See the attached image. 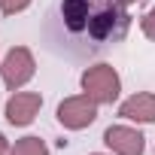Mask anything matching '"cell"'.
<instances>
[{
    "label": "cell",
    "instance_id": "obj_5",
    "mask_svg": "<svg viewBox=\"0 0 155 155\" xmlns=\"http://www.w3.org/2000/svg\"><path fill=\"white\" fill-rule=\"evenodd\" d=\"M104 143L116 155H143V149H146V137L128 125H110L104 131Z\"/></svg>",
    "mask_w": 155,
    "mask_h": 155
},
{
    "label": "cell",
    "instance_id": "obj_12",
    "mask_svg": "<svg viewBox=\"0 0 155 155\" xmlns=\"http://www.w3.org/2000/svg\"><path fill=\"white\" fill-rule=\"evenodd\" d=\"M91 155H104V152H91Z\"/></svg>",
    "mask_w": 155,
    "mask_h": 155
},
{
    "label": "cell",
    "instance_id": "obj_10",
    "mask_svg": "<svg viewBox=\"0 0 155 155\" xmlns=\"http://www.w3.org/2000/svg\"><path fill=\"white\" fill-rule=\"evenodd\" d=\"M140 31H143V34L155 43V9H149V12L140 18Z\"/></svg>",
    "mask_w": 155,
    "mask_h": 155
},
{
    "label": "cell",
    "instance_id": "obj_2",
    "mask_svg": "<svg viewBox=\"0 0 155 155\" xmlns=\"http://www.w3.org/2000/svg\"><path fill=\"white\" fill-rule=\"evenodd\" d=\"M82 91L94 101V104H113L122 91V79H119V73L116 67L110 64H94L82 73Z\"/></svg>",
    "mask_w": 155,
    "mask_h": 155
},
{
    "label": "cell",
    "instance_id": "obj_4",
    "mask_svg": "<svg viewBox=\"0 0 155 155\" xmlns=\"http://www.w3.org/2000/svg\"><path fill=\"white\" fill-rule=\"evenodd\" d=\"M97 119V104L88 94H76V97H64L58 104V122L67 131H82Z\"/></svg>",
    "mask_w": 155,
    "mask_h": 155
},
{
    "label": "cell",
    "instance_id": "obj_7",
    "mask_svg": "<svg viewBox=\"0 0 155 155\" xmlns=\"http://www.w3.org/2000/svg\"><path fill=\"white\" fill-rule=\"evenodd\" d=\"M119 116H122V119H131V122H143V125L155 122V94H152V91H137V94H131L128 101L119 104Z\"/></svg>",
    "mask_w": 155,
    "mask_h": 155
},
{
    "label": "cell",
    "instance_id": "obj_3",
    "mask_svg": "<svg viewBox=\"0 0 155 155\" xmlns=\"http://www.w3.org/2000/svg\"><path fill=\"white\" fill-rule=\"evenodd\" d=\"M34 73H37V64H34V55L28 46H12L6 52L3 64H0V76H3L9 91H18L25 82H31Z\"/></svg>",
    "mask_w": 155,
    "mask_h": 155
},
{
    "label": "cell",
    "instance_id": "obj_8",
    "mask_svg": "<svg viewBox=\"0 0 155 155\" xmlns=\"http://www.w3.org/2000/svg\"><path fill=\"white\" fill-rule=\"evenodd\" d=\"M12 155H49V146L40 137H21V140H15Z\"/></svg>",
    "mask_w": 155,
    "mask_h": 155
},
{
    "label": "cell",
    "instance_id": "obj_1",
    "mask_svg": "<svg viewBox=\"0 0 155 155\" xmlns=\"http://www.w3.org/2000/svg\"><path fill=\"white\" fill-rule=\"evenodd\" d=\"M134 3L143 0H58L46 15V46L73 61L97 58L128 37Z\"/></svg>",
    "mask_w": 155,
    "mask_h": 155
},
{
    "label": "cell",
    "instance_id": "obj_11",
    "mask_svg": "<svg viewBox=\"0 0 155 155\" xmlns=\"http://www.w3.org/2000/svg\"><path fill=\"white\" fill-rule=\"evenodd\" d=\"M0 155H12V149H9V143H6L3 134H0Z\"/></svg>",
    "mask_w": 155,
    "mask_h": 155
},
{
    "label": "cell",
    "instance_id": "obj_6",
    "mask_svg": "<svg viewBox=\"0 0 155 155\" xmlns=\"http://www.w3.org/2000/svg\"><path fill=\"white\" fill-rule=\"evenodd\" d=\"M40 107H43V97L37 91H15L6 101V122L15 125V128H25L37 119Z\"/></svg>",
    "mask_w": 155,
    "mask_h": 155
},
{
    "label": "cell",
    "instance_id": "obj_9",
    "mask_svg": "<svg viewBox=\"0 0 155 155\" xmlns=\"http://www.w3.org/2000/svg\"><path fill=\"white\" fill-rule=\"evenodd\" d=\"M28 6H31V0H0V12L3 15H15V12H21Z\"/></svg>",
    "mask_w": 155,
    "mask_h": 155
}]
</instances>
